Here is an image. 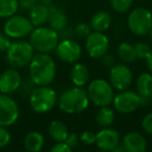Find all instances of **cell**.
<instances>
[{
	"instance_id": "cell-33",
	"label": "cell",
	"mask_w": 152,
	"mask_h": 152,
	"mask_svg": "<svg viewBox=\"0 0 152 152\" xmlns=\"http://www.w3.org/2000/svg\"><path fill=\"white\" fill-rule=\"evenodd\" d=\"M11 141V133L7 129V127L0 126V148H3L9 145Z\"/></svg>"
},
{
	"instance_id": "cell-38",
	"label": "cell",
	"mask_w": 152,
	"mask_h": 152,
	"mask_svg": "<svg viewBox=\"0 0 152 152\" xmlns=\"http://www.w3.org/2000/svg\"><path fill=\"white\" fill-rule=\"evenodd\" d=\"M59 38H61L63 40H67V39H72L75 36V32H74V28H71L69 26H66L64 29H61V31H58Z\"/></svg>"
},
{
	"instance_id": "cell-39",
	"label": "cell",
	"mask_w": 152,
	"mask_h": 152,
	"mask_svg": "<svg viewBox=\"0 0 152 152\" xmlns=\"http://www.w3.org/2000/svg\"><path fill=\"white\" fill-rule=\"evenodd\" d=\"M102 58V64H103L104 66H106V67H113V66L115 65V57L113 56V55L110 54H104L103 56L101 57Z\"/></svg>"
},
{
	"instance_id": "cell-11",
	"label": "cell",
	"mask_w": 152,
	"mask_h": 152,
	"mask_svg": "<svg viewBox=\"0 0 152 152\" xmlns=\"http://www.w3.org/2000/svg\"><path fill=\"white\" fill-rule=\"evenodd\" d=\"M132 83V72L128 66L118 64L110 67V83L117 91H124L130 87Z\"/></svg>"
},
{
	"instance_id": "cell-22",
	"label": "cell",
	"mask_w": 152,
	"mask_h": 152,
	"mask_svg": "<svg viewBox=\"0 0 152 152\" xmlns=\"http://www.w3.org/2000/svg\"><path fill=\"white\" fill-rule=\"evenodd\" d=\"M137 91L142 97H152V74L142 73L135 83Z\"/></svg>"
},
{
	"instance_id": "cell-27",
	"label": "cell",
	"mask_w": 152,
	"mask_h": 152,
	"mask_svg": "<svg viewBox=\"0 0 152 152\" xmlns=\"http://www.w3.org/2000/svg\"><path fill=\"white\" fill-rule=\"evenodd\" d=\"M110 7L117 13H125L133 4V0H110Z\"/></svg>"
},
{
	"instance_id": "cell-44",
	"label": "cell",
	"mask_w": 152,
	"mask_h": 152,
	"mask_svg": "<svg viewBox=\"0 0 152 152\" xmlns=\"http://www.w3.org/2000/svg\"><path fill=\"white\" fill-rule=\"evenodd\" d=\"M151 14H152V12H151Z\"/></svg>"
},
{
	"instance_id": "cell-8",
	"label": "cell",
	"mask_w": 152,
	"mask_h": 152,
	"mask_svg": "<svg viewBox=\"0 0 152 152\" xmlns=\"http://www.w3.org/2000/svg\"><path fill=\"white\" fill-rule=\"evenodd\" d=\"M4 34L13 39H22L29 36L34 29V25L30 20L23 16H12L5 21Z\"/></svg>"
},
{
	"instance_id": "cell-29",
	"label": "cell",
	"mask_w": 152,
	"mask_h": 152,
	"mask_svg": "<svg viewBox=\"0 0 152 152\" xmlns=\"http://www.w3.org/2000/svg\"><path fill=\"white\" fill-rule=\"evenodd\" d=\"M133 46H134L137 58L146 59L148 55H149L150 51H151V48L149 47V45H147L144 42H137V44H134Z\"/></svg>"
},
{
	"instance_id": "cell-31",
	"label": "cell",
	"mask_w": 152,
	"mask_h": 152,
	"mask_svg": "<svg viewBox=\"0 0 152 152\" xmlns=\"http://www.w3.org/2000/svg\"><path fill=\"white\" fill-rule=\"evenodd\" d=\"M79 137H80V142L85 144V145H89V146L93 145L96 142V133L90 130L83 131V132L79 135Z\"/></svg>"
},
{
	"instance_id": "cell-20",
	"label": "cell",
	"mask_w": 152,
	"mask_h": 152,
	"mask_svg": "<svg viewBox=\"0 0 152 152\" xmlns=\"http://www.w3.org/2000/svg\"><path fill=\"white\" fill-rule=\"evenodd\" d=\"M112 16L107 12L100 11L93 15L91 19V28L95 31L103 32L110 28L112 25Z\"/></svg>"
},
{
	"instance_id": "cell-24",
	"label": "cell",
	"mask_w": 152,
	"mask_h": 152,
	"mask_svg": "<svg viewBox=\"0 0 152 152\" xmlns=\"http://www.w3.org/2000/svg\"><path fill=\"white\" fill-rule=\"evenodd\" d=\"M95 119L100 127H110L115 122V113L108 106H102L97 112Z\"/></svg>"
},
{
	"instance_id": "cell-25",
	"label": "cell",
	"mask_w": 152,
	"mask_h": 152,
	"mask_svg": "<svg viewBox=\"0 0 152 152\" xmlns=\"http://www.w3.org/2000/svg\"><path fill=\"white\" fill-rule=\"evenodd\" d=\"M118 55L124 63H133L137 59V54H135L134 46L128 42H122L118 46L117 49Z\"/></svg>"
},
{
	"instance_id": "cell-17",
	"label": "cell",
	"mask_w": 152,
	"mask_h": 152,
	"mask_svg": "<svg viewBox=\"0 0 152 152\" xmlns=\"http://www.w3.org/2000/svg\"><path fill=\"white\" fill-rule=\"evenodd\" d=\"M47 22L49 23V27L56 30L57 32L68 25V17L64 11L57 5L49 4L48 5V19Z\"/></svg>"
},
{
	"instance_id": "cell-41",
	"label": "cell",
	"mask_w": 152,
	"mask_h": 152,
	"mask_svg": "<svg viewBox=\"0 0 152 152\" xmlns=\"http://www.w3.org/2000/svg\"><path fill=\"white\" fill-rule=\"evenodd\" d=\"M38 1L40 3H43V4H45V5H49V4H51V3H52L53 0H38Z\"/></svg>"
},
{
	"instance_id": "cell-35",
	"label": "cell",
	"mask_w": 152,
	"mask_h": 152,
	"mask_svg": "<svg viewBox=\"0 0 152 152\" xmlns=\"http://www.w3.org/2000/svg\"><path fill=\"white\" fill-rule=\"evenodd\" d=\"M12 42L10 37L7 36L5 34L0 32V52H7Z\"/></svg>"
},
{
	"instance_id": "cell-7",
	"label": "cell",
	"mask_w": 152,
	"mask_h": 152,
	"mask_svg": "<svg viewBox=\"0 0 152 152\" xmlns=\"http://www.w3.org/2000/svg\"><path fill=\"white\" fill-rule=\"evenodd\" d=\"M128 28L135 36H146L152 28V14L144 7H137L127 18Z\"/></svg>"
},
{
	"instance_id": "cell-15",
	"label": "cell",
	"mask_w": 152,
	"mask_h": 152,
	"mask_svg": "<svg viewBox=\"0 0 152 152\" xmlns=\"http://www.w3.org/2000/svg\"><path fill=\"white\" fill-rule=\"evenodd\" d=\"M21 75L16 69H7L0 75V94L12 95L21 85Z\"/></svg>"
},
{
	"instance_id": "cell-37",
	"label": "cell",
	"mask_w": 152,
	"mask_h": 152,
	"mask_svg": "<svg viewBox=\"0 0 152 152\" xmlns=\"http://www.w3.org/2000/svg\"><path fill=\"white\" fill-rule=\"evenodd\" d=\"M71 148L66 144V142H56L50 149L51 152H71Z\"/></svg>"
},
{
	"instance_id": "cell-23",
	"label": "cell",
	"mask_w": 152,
	"mask_h": 152,
	"mask_svg": "<svg viewBox=\"0 0 152 152\" xmlns=\"http://www.w3.org/2000/svg\"><path fill=\"white\" fill-rule=\"evenodd\" d=\"M48 133L51 139L54 140L55 142H65L69 130L65 123L58 120H53L48 126Z\"/></svg>"
},
{
	"instance_id": "cell-21",
	"label": "cell",
	"mask_w": 152,
	"mask_h": 152,
	"mask_svg": "<svg viewBox=\"0 0 152 152\" xmlns=\"http://www.w3.org/2000/svg\"><path fill=\"white\" fill-rule=\"evenodd\" d=\"M45 140L42 133L38 131H30L24 139V147L29 152H39L43 149Z\"/></svg>"
},
{
	"instance_id": "cell-19",
	"label": "cell",
	"mask_w": 152,
	"mask_h": 152,
	"mask_svg": "<svg viewBox=\"0 0 152 152\" xmlns=\"http://www.w3.org/2000/svg\"><path fill=\"white\" fill-rule=\"evenodd\" d=\"M34 27L43 26L48 19V5L38 2L29 11V18Z\"/></svg>"
},
{
	"instance_id": "cell-26",
	"label": "cell",
	"mask_w": 152,
	"mask_h": 152,
	"mask_svg": "<svg viewBox=\"0 0 152 152\" xmlns=\"http://www.w3.org/2000/svg\"><path fill=\"white\" fill-rule=\"evenodd\" d=\"M19 10L18 0H0V18H10Z\"/></svg>"
},
{
	"instance_id": "cell-14",
	"label": "cell",
	"mask_w": 152,
	"mask_h": 152,
	"mask_svg": "<svg viewBox=\"0 0 152 152\" xmlns=\"http://www.w3.org/2000/svg\"><path fill=\"white\" fill-rule=\"evenodd\" d=\"M95 144L100 150L114 151V149L120 144V134L117 130L110 127H103L98 133H96Z\"/></svg>"
},
{
	"instance_id": "cell-30",
	"label": "cell",
	"mask_w": 152,
	"mask_h": 152,
	"mask_svg": "<svg viewBox=\"0 0 152 152\" xmlns=\"http://www.w3.org/2000/svg\"><path fill=\"white\" fill-rule=\"evenodd\" d=\"M75 36L79 38H87L91 34V26H89L87 23H78L74 27Z\"/></svg>"
},
{
	"instance_id": "cell-28",
	"label": "cell",
	"mask_w": 152,
	"mask_h": 152,
	"mask_svg": "<svg viewBox=\"0 0 152 152\" xmlns=\"http://www.w3.org/2000/svg\"><path fill=\"white\" fill-rule=\"evenodd\" d=\"M37 88V85L31 80V78H25L24 80L21 81V85L19 87V92L22 96H28L34 92V90Z\"/></svg>"
},
{
	"instance_id": "cell-43",
	"label": "cell",
	"mask_w": 152,
	"mask_h": 152,
	"mask_svg": "<svg viewBox=\"0 0 152 152\" xmlns=\"http://www.w3.org/2000/svg\"><path fill=\"white\" fill-rule=\"evenodd\" d=\"M151 99H152V97H151Z\"/></svg>"
},
{
	"instance_id": "cell-1",
	"label": "cell",
	"mask_w": 152,
	"mask_h": 152,
	"mask_svg": "<svg viewBox=\"0 0 152 152\" xmlns=\"http://www.w3.org/2000/svg\"><path fill=\"white\" fill-rule=\"evenodd\" d=\"M56 65L48 53H37L29 63V77L37 86H49L55 78Z\"/></svg>"
},
{
	"instance_id": "cell-36",
	"label": "cell",
	"mask_w": 152,
	"mask_h": 152,
	"mask_svg": "<svg viewBox=\"0 0 152 152\" xmlns=\"http://www.w3.org/2000/svg\"><path fill=\"white\" fill-rule=\"evenodd\" d=\"M38 2H39L38 0H18L19 7L26 12H29Z\"/></svg>"
},
{
	"instance_id": "cell-4",
	"label": "cell",
	"mask_w": 152,
	"mask_h": 152,
	"mask_svg": "<svg viewBox=\"0 0 152 152\" xmlns=\"http://www.w3.org/2000/svg\"><path fill=\"white\" fill-rule=\"evenodd\" d=\"M29 103L38 114L48 113L57 103L56 92L48 86H38L29 95Z\"/></svg>"
},
{
	"instance_id": "cell-18",
	"label": "cell",
	"mask_w": 152,
	"mask_h": 152,
	"mask_svg": "<svg viewBox=\"0 0 152 152\" xmlns=\"http://www.w3.org/2000/svg\"><path fill=\"white\" fill-rule=\"evenodd\" d=\"M70 77L74 86L76 87H83L87 85L90 78V73L88 68L83 64L75 63L70 71Z\"/></svg>"
},
{
	"instance_id": "cell-6",
	"label": "cell",
	"mask_w": 152,
	"mask_h": 152,
	"mask_svg": "<svg viewBox=\"0 0 152 152\" xmlns=\"http://www.w3.org/2000/svg\"><path fill=\"white\" fill-rule=\"evenodd\" d=\"M34 55V49L29 42L16 41L7 51V61L13 68H22L29 65Z\"/></svg>"
},
{
	"instance_id": "cell-34",
	"label": "cell",
	"mask_w": 152,
	"mask_h": 152,
	"mask_svg": "<svg viewBox=\"0 0 152 152\" xmlns=\"http://www.w3.org/2000/svg\"><path fill=\"white\" fill-rule=\"evenodd\" d=\"M142 127L148 134H152V113L146 115L142 120Z\"/></svg>"
},
{
	"instance_id": "cell-13",
	"label": "cell",
	"mask_w": 152,
	"mask_h": 152,
	"mask_svg": "<svg viewBox=\"0 0 152 152\" xmlns=\"http://www.w3.org/2000/svg\"><path fill=\"white\" fill-rule=\"evenodd\" d=\"M56 56L61 61L68 64H74L78 61L81 56V48L75 41L72 39H67L58 42L55 47Z\"/></svg>"
},
{
	"instance_id": "cell-32",
	"label": "cell",
	"mask_w": 152,
	"mask_h": 152,
	"mask_svg": "<svg viewBox=\"0 0 152 152\" xmlns=\"http://www.w3.org/2000/svg\"><path fill=\"white\" fill-rule=\"evenodd\" d=\"M66 144L69 146L71 149H74V148L78 147L79 142H80V137L77 133L75 132H69L65 140Z\"/></svg>"
},
{
	"instance_id": "cell-40",
	"label": "cell",
	"mask_w": 152,
	"mask_h": 152,
	"mask_svg": "<svg viewBox=\"0 0 152 152\" xmlns=\"http://www.w3.org/2000/svg\"><path fill=\"white\" fill-rule=\"evenodd\" d=\"M146 61H147V67H148V69H149L150 73L152 74V50L150 51L149 55H148L147 58H146Z\"/></svg>"
},
{
	"instance_id": "cell-3",
	"label": "cell",
	"mask_w": 152,
	"mask_h": 152,
	"mask_svg": "<svg viewBox=\"0 0 152 152\" xmlns=\"http://www.w3.org/2000/svg\"><path fill=\"white\" fill-rule=\"evenodd\" d=\"M58 42V32L51 27L39 26L36 29H32L29 34V43L34 50L41 53H48L53 51Z\"/></svg>"
},
{
	"instance_id": "cell-12",
	"label": "cell",
	"mask_w": 152,
	"mask_h": 152,
	"mask_svg": "<svg viewBox=\"0 0 152 152\" xmlns=\"http://www.w3.org/2000/svg\"><path fill=\"white\" fill-rule=\"evenodd\" d=\"M86 48L89 55L93 58H101L108 51L110 40L103 32L94 31L87 37Z\"/></svg>"
},
{
	"instance_id": "cell-9",
	"label": "cell",
	"mask_w": 152,
	"mask_h": 152,
	"mask_svg": "<svg viewBox=\"0 0 152 152\" xmlns=\"http://www.w3.org/2000/svg\"><path fill=\"white\" fill-rule=\"evenodd\" d=\"M113 104L115 110L120 114H131L141 106V96L137 92L129 90L119 91L114 96Z\"/></svg>"
},
{
	"instance_id": "cell-2",
	"label": "cell",
	"mask_w": 152,
	"mask_h": 152,
	"mask_svg": "<svg viewBox=\"0 0 152 152\" xmlns=\"http://www.w3.org/2000/svg\"><path fill=\"white\" fill-rule=\"evenodd\" d=\"M58 106L66 114H80L90 104L88 93L83 87H74L63 92L57 100Z\"/></svg>"
},
{
	"instance_id": "cell-5",
	"label": "cell",
	"mask_w": 152,
	"mask_h": 152,
	"mask_svg": "<svg viewBox=\"0 0 152 152\" xmlns=\"http://www.w3.org/2000/svg\"><path fill=\"white\" fill-rule=\"evenodd\" d=\"M88 96L90 102H93L96 106H110L114 100V88L110 83L102 78H97L91 81L88 87Z\"/></svg>"
},
{
	"instance_id": "cell-16",
	"label": "cell",
	"mask_w": 152,
	"mask_h": 152,
	"mask_svg": "<svg viewBox=\"0 0 152 152\" xmlns=\"http://www.w3.org/2000/svg\"><path fill=\"white\" fill-rule=\"evenodd\" d=\"M122 145L128 152H144L147 149V141L141 133L130 131L123 137Z\"/></svg>"
},
{
	"instance_id": "cell-10",
	"label": "cell",
	"mask_w": 152,
	"mask_h": 152,
	"mask_svg": "<svg viewBox=\"0 0 152 152\" xmlns=\"http://www.w3.org/2000/svg\"><path fill=\"white\" fill-rule=\"evenodd\" d=\"M19 106L10 95L0 94V126L9 127L19 118Z\"/></svg>"
},
{
	"instance_id": "cell-42",
	"label": "cell",
	"mask_w": 152,
	"mask_h": 152,
	"mask_svg": "<svg viewBox=\"0 0 152 152\" xmlns=\"http://www.w3.org/2000/svg\"><path fill=\"white\" fill-rule=\"evenodd\" d=\"M148 34H149V37H150V38H151V39H152V28H151V29L149 30V32H148Z\"/></svg>"
}]
</instances>
